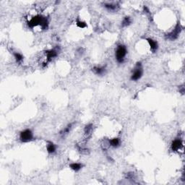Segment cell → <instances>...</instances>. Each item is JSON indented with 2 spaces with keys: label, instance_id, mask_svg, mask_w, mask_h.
<instances>
[{
  "label": "cell",
  "instance_id": "cell-18",
  "mask_svg": "<svg viewBox=\"0 0 185 185\" xmlns=\"http://www.w3.org/2000/svg\"><path fill=\"white\" fill-rule=\"evenodd\" d=\"M76 23H77V26H78L79 28H85V27H87L86 23H85V22L81 21V20H77V21H76Z\"/></svg>",
  "mask_w": 185,
  "mask_h": 185
},
{
  "label": "cell",
  "instance_id": "cell-8",
  "mask_svg": "<svg viewBox=\"0 0 185 185\" xmlns=\"http://www.w3.org/2000/svg\"><path fill=\"white\" fill-rule=\"evenodd\" d=\"M104 7L108 11L116 12L119 9V5L117 3H105Z\"/></svg>",
  "mask_w": 185,
  "mask_h": 185
},
{
  "label": "cell",
  "instance_id": "cell-6",
  "mask_svg": "<svg viewBox=\"0 0 185 185\" xmlns=\"http://www.w3.org/2000/svg\"><path fill=\"white\" fill-rule=\"evenodd\" d=\"M182 146H183L182 140L180 138H177L172 142L171 145V148L172 150V151L176 152L178 151L179 150H180L182 148Z\"/></svg>",
  "mask_w": 185,
  "mask_h": 185
},
{
  "label": "cell",
  "instance_id": "cell-16",
  "mask_svg": "<svg viewBox=\"0 0 185 185\" xmlns=\"http://www.w3.org/2000/svg\"><path fill=\"white\" fill-rule=\"evenodd\" d=\"M132 23V20H131V18H130V17H125L123 19V20H122V27H127L129 26V25L131 24Z\"/></svg>",
  "mask_w": 185,
  "mask_h": 185
},
{
  "label": "cell",
  "instance_id": "cell-5",
  "mask_svg": "<svg viewBox=\"0 0 185 185\" xmlns=\"http://www.w3.org/2000/svg\"><path fill=\"white\" fill-rule=\"evenodd\" d=\"M20 140L22 142H28L33 140V134L29 129L22 131L20 134Z\"/></svg>",
  "mask_w": 185,
  "mask_h": 185
},
{
  "label": "cell",
  "instance_id": "cell-15",
  "mask_svg": "<svg viewBox=\"0 0 185 185\" xmlns=\"http://www.w3.org/2000/svg\"><path fill=\"white\" fill-rule=\"evenodd\" d=\"M13 56H14V58L15 59L16 62L18 64H21L23 61V56L21 54L17 52L13 53Z\"/></svg>",
  "mask_w": 185,
  "mask_h": 185
},
{
  "label": "cell",
  "instance_id": "cell-13",
  "mask_svg": "<svg viewBox=\"0 0 185 185\" xmlns=\"http://www.w3.org/2000/svg\"><path fill=\"white\" fill-rule=\"evenodd\" d=\"M83 164H80V163H73V164H69V167H70L73 171H76V172L80 171V170L83 168Z\"/></svg>",
  "mask_w": 185,
  "mask_h": 185
},
{
  "label": "cell",
  "instance_id": "cell-10",
  "mask_svg": "<svg viewBox=\"0 0 185 185\" xmlns=\"http://www.w3.org/2000/svg\"><path fill=\"white\" fill-rule=\"evenodd\" d=\"M92 70L96 75H103V74H105L106 67H94L92 69Z\"/></svg>",
  "mask_w": 185,
  "mask_h": 185
},
{
  "label": "cell",
  "instance_id": "cell-14",
  "mask_svg": "<svg viewBox=\"0 0 185 185\" xmlns=\"http://www.w3.org/2000/svg\"><path fill=\"white\" fill-rule=\"evenodd\" d=\"M72 128H73V124H68L65 129H63V130L60 132V134L62 136L66 135L68 133H69V132L72 130Z\"/></svg>",
  "mask_w": 185,
  "mask_h": 185
},
{
  "label": "cell",
  "instance_id": "cell-7",
  "mask_svg": "<svg viewBox=\"0 0 185 185\" xmlns=\"http://www.w3.org/2000/svg\"><path fill=\"white\" fill-rule=\"evenodd\" d=\"M46 55V59H47V62L46 63H48V62H51L53 58L57 57L58 55V51H57L56 49H50L48 50V51H46L45 52Z\"/></svg>",
  "mask_w": 185,
  "mask_h": 185
},
{
  "label": "cell",
  "instance_id": "cell-3",
  "mask_svg": "<svg viewBox=\"0 0 185 185\" xmlns=\"http://www.w3.org/2000/svg\"><path fill=\"white\" fill-rule=\"evenodd\" d=\"M142 74H143V69H142V64H141V62H137L132 70L131 80L132 81H137L142 77Z\"/></svg>",
  "mask_w": 185,
  "mask_h": 185
},
{
  "label": "cell",
  "instance_id": "cell-1",
  "mask_svg": "<svg viewBox=\"0 0 185 185\" xmlns=\"http://www.w3.org/2000/svg\"><path fill=\"white\" fill-rule=\"evenodd\" d=\"M28 27L31 28H33L37 25H40L42 29L45 30L48 28L49 22L46 17L41 15H36L28 22Z\"/></svg>",
  "mask_w": 185,
  "mask_h": 185
},
{
  "label": "cell",
  "instance_id": "cell-12",
  "mask_svg": "<svg viewBox=\"0 0 185 185\" xmlns=\"http://www.w3.org/2000/svg\"><path fill=\"white\" fill-rule=\"evenodd\" d=\"M120 142L119 138H113L109 140V145L113 148H118L120 145Z\"/></svg>",
  "mask_w": 185,
  "mask_h": 185
},
{
  "label": "cell",
  "instance_id": "cell-4",
  "mask_svg": "<svg viewBox=\"0 0 185 185\" xmlns=\"http://www.w3.org/2000/svg\"><path fill=\"white\" fill-rule=\"evenodd\" d=\"M182 30V27L181 25V24L179 23H178L176 24V25L175 26L174 29L171 32H170L169 33H168L167 35H166V39L167 40L170 41H174L176 39H178L179 34H180L181 31Z\"/></svg>",
  "mask_w": 185,
  "mask_h": 185
},
{
  "label": "cell",
  "instance_id": "cell-2",
  "mask_svg": "<svg viewBox=\"0 0 185 185\" xmlns=\"http://www.w3.org/2000/svg\"><path fill=\"white\" fill-rule=\"evenodd\" d=\"M127 54V49L124 45H119L117 48L116 49L115 57L116 59V62L119 64H122L124 62Z\"/></svg>",
  "mask_w": 185,
  "mask_h": 185
},
{
  "label": "cell",
  "instance_id": "cell-17",
  "mask_svg": "<svg viewBox=\"0 0 185 185\" xmlns=\"http://www.w3.org/2000/svg\"><path fill=\"white\" fill-rule=\"evenodd\" d=\"M92 130V124H88L85 126L84 132H85V134H86L87 136H88L91 134Z\"/></svg>",
  "mask_w": 185,
  "mask_h": 185
},
{
  "label": "cell",
  "instance_id": "cell-11",
  "mask_svg": "<svg viewBox=\"0 0 185 185\" xmlns=\"http://www.w3.org/2000/svg\"><path fill=\"white\" fill-rule=\"evenodd\" d=\"M48 143L46 145V149H47V152H48L49 154H54V153L57 150V147L56 145L53 143L52 142H50V141H48Z\"/></svg>",
  "mask_w": 185,
  "mask_h": 185
},
{
  "label": "cell",
  "instance_id": "cell-9",
  "mask_svg": "<svg viewBox=\"0 0 185 185\" xmlns=\"http://www.w3.org/2000/svg\"><path fill=\"white\" fill-rule=\"evenodd\" d=\"M148 43H149V46L150 47V49L153 52H156L158 50V42L156 41L153 40L152 39H146Z\"/></svg>",
  "mask_w": 185,
  "mask_h": 185
}]
</instances>
